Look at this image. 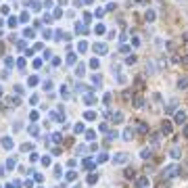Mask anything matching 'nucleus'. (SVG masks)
<instances>
[{
  "label": "nucleus",
  "mask_w": 188,
  "mask_h": 188,
  "mask_svg": "<svg viewBox=\"0 0 188 188\" xmlns=\"http://www.w3.org/2000/svg\"><path fill=\"white\" fill-rule=\"evenodd\" d=\"M94 52H98V55H105V52H107V46H105V44H94Z\"/></svg>",
  "instance_id": "nucleus-7"
},
{
  "label": "nucleus",
  "mask_w": 188,
  "mask_h": 188,
  "mask_svg": "<svg viewBox=\"0 0 188 188\" xmlns=\"http://www.w3.org/2000/svg\"><path fill=\"white\" fill-rule=\"evenodd\" d=\"M138 132H142V134H146V132H148V128H146V123H142V121H140V123H138Z\"/></svg>",
  "instance_id": "nucleus-19"
},
{
  "label": "nucleus",
  "mask_w": 188,
  "mask_h": 188,
  "mask_svg": "<svg viewBox=\"0 0 188 188\" xmlns=\"http://www.w3.org/2000/svg\"><path fill=\"white\" fill-rule=\"evenodd\" d=\"M96 180H98L96 174H90V176H88V184H96Z\"/></svg>",
  "instance_id": "nucleus-21"
},
{
  "label": "nucleus",
  "mask_w": 188,
  "mask_h": 188,
  "mask_svg": "<svg viewBox=\"0 0 188 188\" xmlns=\"http://www.w3.org/2000/svg\"><path fill=\"white\" fill-rule=\"evenodd\" d=\"M92 84H98V86H100V75H92Z\"/></svg>",
  "instance_id": "nucleus-35"
},
{
  "label": "nucleus",
  "mask_w": 188,
  "mask_h": 188,
  "mask_svg": "<svg viewBox=\"0 0 188 188\" xmlns=\"http://www.w3.org/2000/svg\"><path fill=\"white\" fill-rule=\"evenodd\" d=\"M161 134H165V136H167V134H172V123H169V121L161 123Z\"/></svg>",
  "instance_id": "nucleus-4"
},
{
  "label": "nucleus",
  "mask_w": 188,
  "mask_h": 188,
  "mask_svg": "<svg viewBox=\"0 0 188 188\" xmlns=\"http://www.w3.org/2000/svg\"><path fill=\"white\" fill-rule=\"evenodd\" d=\"M2 146H4V148H11V146H13V140H11V138H2Z\"/></svg>",
  "instance_id": "nucleus-14"
},
{
  "label": "nucleus",
  "mask_w": 188,
  "mask_h": 188,
  "mask_svg": "<svg viewBox=\"0 0 188 188\" xmlns=\"http://www.w3.org/2000/svg\"><path fill=\"white\" fill-rule=\"evenodd\" d=\"M128 159H130L128 153H115V155H113V165H123Z\"/></svg>",
  "instance_id": "nucleus-2"
},
{
  "label": "nucleus",
  "mask_w": 188,
  "mask_h": 188,
  "mask_svg": "<svg viewBox=\"0 0 188 188\" xmlns=\"http://www.w3.org/2000/svg\"><path fill=\"white\" fill-rule=\"evenodd\" d=\"M184 136L188 138V125H184Z\"/></svg>",
  "instance_id": "nucleus-43"
},
{
  "label": "nucleus",
  "mask_w": 188,
  "mask_h": 188,
  "mask_svg": "<svg viewBox=\"0 0 188 188\" xmlns=\"http://www.w3.org/2000/svg\"><path fill=\"white\" fill-rule=\"evenodd\" d=\"M84 2H86V4H90V2H92V0H84Z\"/></svg>",
  "instance_id": "nucleus-45"
},
{
  "label": "nucleus",
  "mask_w": 188,
  "mask_h": 188,
  "mask_svg": "<svg viewBox=\"0 0 188 188\" xmlns=\"http://www.w3.org/2000/svg\"><path fill=\"white\" fill-rule=\"evenodd\" d=\"M94 33H96V36H103V33H105V25H103V23H98L96 27H94Z\"/></svg>",
  "instance_id": "nucleus-11"
},
{
  "label": "nucleus",
  "mask_w": 188,
  "mask_h": 188,
  "mask_svg": "<svg viewBox=\"0 0 188 188\" xmlns=\"http://www.w3.org/2000/svg\"><path fill=\"white\" fill-rule=\"evenodd\" d=\"M67 65H75V55H69L67 57Z\"/></svg>",
  "instance_id": "nucleus-27"
},
{
  "label": "nucleus",
  "mask_w": 188,
  "mask_h": 188,
  "mask_svg": "<svg viewBox=\"0 0 188 188\" xmlns=\"http://www.w3.org/2000/svg\"><path fill=\"white\" fill-rule=\"evenodd\" d=\"M144 19H146V21H155V13H153V11H146V13H144Z\"/></svg>",
  "instance_id": "nucleus-13"
},
{
  "label": "nucleus",
  "mask_w": 188,
  "mask_h": 188,
  "mask_svg": "<svg viewBox=\"0 0 188 188\" xmlns=\"http://www.w3.org/2000/svg\"><path fill=\"white\" fill-rule=\"evenodd\" d=\"M29 134L36 136V134H38V125H29Z\"/></svg>",
  "instance_id": "nucleus-36"
},
{
  "label": "nucleus",
  "mask_w": 188,
  "mask_h": 188,
  "mask_svg": "<svg viewBox=\"0 0 188 188\" xmlns=\"http://www.w3.org/2000/svg\"><path fill=\"white\" fill-rule=\"evenodd\" d=\"M132 138H134V130H132V128H125V132H123V140L130 142Z\"/></svg>",
  "instance_id": "nucleus-8"
},
{
  "label": "nucleus",
  "mask_w": 188,
  "mask_h": 188,
  "mask_svg": "<svg viewBox=\"0 0 188 188\" xmlns=\"http://www.w3.org/2000/svg\"><path fill=\"white\" fill-rule=\"evenodd\" d=\"M94 136H96V134H94V132H92V130H90V132H86V138H88V140H92V138H94Z\"/></svg>",
  "instance_id": "nucleus-38"
},
{
  "label": "nucleus",
  "mask_w": 188,
  "mask_h": 188,
  "mask_svg": "<svg viewBox=\"0 0 188 188\" xmlns=\"http://www.w3.org/2000/svg\"><path fill=\"white\" fill-rule=\"evenodd\" d=\"M180 155H182V150L178 148V146H176V148H172V157H174V159H180Z\"/></svg>",
  "instance_id": "nucleus-15"
},
{
  "label": "nucleus",
  "mask_w": 188,
  "mask_h": 188,
  "mask_svg": "<svg viewBox=\"0 0 188 188\" xmlns=\"http://www.w3.org/2000/svg\"><path fill=\"white\" fill-rule=\"evenodd\" d=\"M73 132H75V134H79V132H84V123H75V128H73Z\"/></svg>",
  "instance_id": "nucleus-24"
},
{
  "label": "nucleus",
  "mask_w": 188,
  "mask_h": 188,
  "mask_svg": "<svg viewBox=\"0 0 188 188\" xmlns=\"http://www.w3.org/2000/svg\"><path fill=\"white\" fill-rule=\"evenodd\" d=\"M178 88H180V90H186V88H188V77H180V79H178Z\"/></svg>",
  "instance_id": "nucleus-6"
},
{
  "label": "nucleus",
  "mask_w": 188,
  "mask_h": 188,
  "mask_svg": "<svg viewBox=\"0 0 188 188\" xmlns=\"http://www.w3.org/2000/svg\"><path fill=\"white\" fill-rule=\"evenodd\" d=\"M94 100H96V96H92V94H88V96H84V103H86V105H92Z\"/></svg>",
  "instance_id": "nucleus-12"
},
{
  "label": "nucleus",
  "mask_w": 188,
  "mask_h": 188,
  "mask_svg": "<svg viewBox=\"0 0 188 188\" xmlns=\"http://www.w3.org/2000/svg\"><path fill=\"white\" fill-rule=\"evenodd\" d=\"M182 61H184V63H186V65H188V57H184V59H182Z\"/></svg>",
  "instance_id": "nucleus-44"
},
{
  "label": "nucleus",
  "mask_w": 188,
  "mask_h": 188,
  "mask_svg": "<svg viewBox=\"0 0 188 188\" xmlns=\"http://www.w3.org/2000/svg\"><path fill=\"white\" fill-rule=\"evenodd\" d=\"M84 117H86L88 121H90V119H94V117H96V113H94V111H86V113H84Z\"/></svg>",
  "instance_id": "nucleus-18"
},
{
  "label": "nucleus",
  "mask_w": 188,
  "mask_h": 188,
  "mask_svg": "<svg viewBox=\"0 0 188 188\" xmlns=\"http://www.w3.org/2000/svg\"><path fill=\"white\" fill-rule=\"evenodd\" d=\"M6 188H15V186H13V184H8V186H6Z\"/></svg>",
  "instance_id": "nucleus-46"
},
{
  "label": "nucleus",
  "mask_w": 188,
  "mask_h": 188,
  "mask_svg": "<svg viewBox=\"0 0 188 188\" xmlns=\"http://www.w3.org/2000/svg\"><path fill=\"white\" fill-rule=\"evenodd\" d=\"M8 25H11V27H15V25H17V19H15V17H13V19H8Z\"/></svg>",
  "instance_id": "nucleus-41"
},
{
  "label": "nucleus",
  "mask_w": 188,
  "mask_h": 188,
  "mask_svg": "<svg viewBox=\"0 0 188 188\" xmlns=\"http://www.w3.org/2000/svg\"><path fill=\"white\" fill-rule=\"evenodd\" d=\"M73 188H79V186H73Z\"/></svg>",
  "instance_id": "nucleus-47"
},
{
  "label": "nucleus",
  "mask_w": 188,
  "mask_h": 188,
  "mask_svg": "<svg viewBox=\"0 0 188 188\" xmlns=\"http://www.w3.org/2000/svg\"><path fill=\"white\" fill-rule=\"evenodd\" d=\"M134 107H136V109H142V107H144V98L136 96V98H134Z\"/></svg>",
  "instance_id": "nucleus-9"
},
{
  "label": "nucleus",
  "mask_w": 188,
  "mask_h": 188,
  "mask_svg": "<svg viewBox=\"0 0 188 188\" xmlns=\"http://www.w3.org/2000/svg\"><path fill=\"white\" fill-rule=\"evenodd\" d=\"M125 178L132 180V178H134V169H125Z\"/></svg>",
  "instance_id": "nucleus-30"
},
{
  "label": "nucleus",
  "mask_w": 188,
  "mask_h": 188,
  "mask_svg": "<svg viewBox=\"0 0 188 188\" xmlns=\"http://www.w3.org/2000/svg\"><path fill=\"white\" fill-rule=\"evenodd\" d=\"M178 107V98H174V100H169V105L165 107V113L169 115V113H174V109Z\"/></svg>",
  "instance_id": "nucleus-5"
},
{
  "label": "nucleus",
  "mask_w": 188,
  "mask_h": 188,
  "mask_svg": "<svg viewBox=\"0 0 188 188\" xmlns=\"http://www.w3.org/2000/svg\"><path fill=\"white\" fill-rule=\"evenodd\" d=\"M84 167H86V169H92V167H94V161H92V159H84Z\"/></svg>",
  "instance_id": "nucleus-16"
},
{
  "label": "nucleus",
  "mask_w": 188,
  "mask_h": 188,
  "mask_svg": "<svg viewBox=\"0 0 188 188\" xmlns=\"http://www.w3.org/2000/svg\"><path fill=\"white\" fill-rule=\"evenodd\" d=\"M75 178H77V176H75V172H69V174H67V180H69V182H73Z\"/></svg>",
  "instance_id": "nucleus-32"
},
{
  "label": "nucleus",
  "mask_w": 188,
  "mask_h": 188,
  "mask_svg": "<svg viewBox=\"0 0 188 188\" xmlns=\"http://www.w3.org/2000/svg\"><path fill=\"white\" fill-rule=\"evenodd\" d=\"M113 138H117V132H107V142H111Z\"/></svg>",
  "instance_id": "nucleus-22"
},
{
  "label": "nucleus",
  "mask_w": 188,
  "mask_h": 188,
  "mask_svg": "<svg viewBox=\"0 0 188 188\" xmlns=\"http://www.w3.org/2000/svg\"><path fill=\"white\" fill-rule=\"evenodd\" d=\"M178 174H180V167H178V165H169V167L163 169V180H169V178H174Z\"/></svg>",
  "instance_id": "nucleus-1"
},
{
  "label": "nucleus",
  "mask_w": 188,
  "mask_h": 188,
  "mask_svg": "<svg viewBox=\"0 0 188 188\" xmlns=\"http://www.w3.org/2000/svg\"><path fill=\"white\" fill-rule=\"evenodd\" d=\"M121 119H123V115H121V113H115V115H113V121H117V123H119Z\"/></svg>",
  "instance_id": "nucleus-31"
},
{
  "label": "nucleus",
  "mask_w": 188,
  "mask_h": 188,
  "mask_svg": "<svg viewBox=\"0 0 188 188\" xmlns=\"http://www.w3.org/2000/svg\"><path fill=\"white\" fill-rule=\"evenodd\" d=\"M132 46H140V38H138V36H134V38H132Z\"/></svg>",
  "instance_id": "nucleus-29"
},
{
  "label": "nucleus",
  "mask_w": 188,
  "mask_h": 188,
  "mask_svg": "<svg viewBox=\"0 0 188 188\" xmlns=\"http://www.w3.org/2000/svg\"><path fill=\"white\" fill-rule=\"evenodd\" d=\"M105 161H107V153H100L98 155V163H105Z\"/></svg>",
  "instance_id": "nucleus-34"
},
{
  "label": "nucleus",
  "mask_w": 188,
  "mask_h": 188,
  "mask_svg": "<svg viewBox=\"0 0 188 188\" xmlns=\"http://www.w3.org/2000/svg\"><path fill=\"white\" fill-rule=\"evenodd\" d=\"M52 140H55L57 144H59V142H61V134H55V136H52Z\"/></svg>",
  "instance_id": "nucleus-42"
},
{
  "label": "nucleus",
  "mask_w": 188,
  "mask_h": 188,
  "mask_svg": "<svg viewBox=\"0 0 188 188\" xmlns=\"http://www.w3.org/2000/svg\"><path fill=\"white\" fill-rule=\"evenodd\" d=\"M75 71H77V75H84V71H86V69H84V65H79Z\"/></svg>",
  "instance_id": "nucleus-39"
},
{
  "label": "nucleus",
  "mask_w": 188,
  "mask_h": 188,
  "mask_svg": "<svg viewBox=\"0 0 188 188\" xmlns=\"http://www.w3.org/2000/svg\"><path fill=\"white\" fill-rule=\"evenodd\" d=\"M15 165H17V157H11V159H8V163H6V167L11 169V167H15Z\"/></svg>",
  "instance_id": "nucleus-20"
},
{
  "label": "nucleus",
  "mask_w": 188,
  "mask_h": 188,
  "mask_svg": "<svg viewBox=\"0 0 188 188\" xmlns=\"http://www.w3.org/2000/svg\"><path fill=\"white\" fill-rule=\"evenodd\" d=\"M186 121V113L184 111H178V115H176V123H184Z\"/></svg>",
  "instance_id": "nucleus-10"
},
{
  "label": "nucleus",
  "mask_w": 188,
  "mask_h": 188,
  "mask_svg": "<svg viewBox=\"0 0 188 188\" xmlns=\"http://www.w3.org/2000/svg\"><path fill=\"white\" fill-rule=\"evenodd\" d=\"M86 48H88L86 42H79V44H77V50H79V52H86Z\"/></svg>",
  "instance_id": "nucleus-26"
},
{
  "label": "nucleus",
  "mask_w": 188,
  "mask_h": 188,
  "mask_svg": "<svg viewBox=\"0 0 188 188\" xmlns=\"http://www.w3.org/2000/svg\"><path fill=\"white\" fill-rule=\"evenodd\" d=\"M136 188H150V180H148L146 176L136 178Z\"/></svg>",
  "instance_id": "nucleus-3"
},
{
  "label": "nucleus",
  "mask_w": 188,
  "mask_h": 188,
  "mask_svg": "<svg viewBox=\"0 0 188 188\" xmlns=\"http://www.w3.org/2000/svg\"><path fill=\"white\" fill-rule=\"evenodd\" d=\"M150 142H153V144H157V142H159V134H153V136H150Z\"/></svg>",
  "instance_id": "nucleus-37"
},
{
  "label": "nucleus",
  "mask_w": 188,
  "mask_h": 188,
  "mask_svg": "<svg viewBox=\"0 0 188 188\" xmlns=\"http://www.w3.org/2000/svg\"><path fill=\"white\" fill-rule=\"evenodd\" d=\"M61 96H63V98H69V88L63 86V88H61Z\"/></svg>",
  "instance_id": "nucleus-23"
},
{
  "label": "nucleus",
  "mask_w": 188,
  "mask_h": 188,
  "mask_svg": "<svg viewBox=\"0 0 188 188\" xmlns=\"http://www.w3.org/2000/svg\"><path fill=\"white\" fill-rule=\"evenodd\" d=\"M146 71H148V73H150V75H153V73H155V65H153V63H146Z\"/></svg>",
  "instance_id": "nucleus-25"
},
{
  "label": "nucleus",
  "mask_w": 188,
  "mask_h": 188,
  "mask_svg": "<svg viewBox=\"0 0 188 188\" xmlns=\"http://www.w3.org/2000/svg\"><path fill=\"white\" fill-rule=\"evenodd\" d=\"M150 155H153V153H150V148H144V150L140 153V157H142V159H150Z\"/></svg>",
  "instance_id": "nucleus-17"
},
{
  "label": "nucleus",
  "mask_w": 188,
  "mask_h": 188,
  "mask_svg": "<svg viewBox=\"0 0 188 188\" xmlns=\"http://www.w3.org/2000/svg\"><path fill=\"white\" fill-rule=\"evenodd\" d=\"M42 163L44 165H50V157H42Z\"/></svg>",
  "instance_id": "nucleus-40"
},
{
  "label": "nucleus",
  "mask_w": 188,
  "mask_h": 188,
  "mask_svg": "<svg viewBox=\"0 0 188 188\" xmlns=\"http://www.w3.org/2000/svg\"><path fill=\"white\" fill-rule=\"evenodd\" d=\"M125 63H128V65H134V63H136V57H134V55L128 57V59H125Z\"/></svg>",
  "instance_id": "nucleus-33"
},
{
  "label": "nucleus",
  "mask_w": 188,
  "mask_h": 188,
  "mask_svg": "<svg viewBox=\"0 0 188 188\" xmlns=\"http://www.w3.org/2000/svg\"><path fill=\"white\" fill-rule=\"evenodd\" d=\"M98 65H100V61H98V59H92V61H90V67H92V69H96Z\"/></svg>",
  "instance_id": "nucleus-28"
}]
</instances>
